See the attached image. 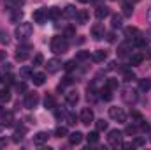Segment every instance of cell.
<instances>
[{"label": "cell", "mask_w": 151, "mask_h": 150, "mask_svg": "<svg viewBox=\"0 0 151 150\" xmlns=\"http://www.w3.org/2000/svg\"><path fill=\"white\" fill-rule=\"evenodd\" d=\"M69 50V41L65 36H56L51 39V51L55 55H63Z\"/></svg>", "instance_id": "obj_1"}, {"label": "cell", "mask_w": 151, "mask_h": 150, "mask_svg": "<svg viewBox=\"0 0 151 150\" xmlns=\"http://www.w3.org/2000/svg\"><path fill=\"white\" fill-rule=\"evenodd\" d=\"M32 32H34V27H32V23L21 21V23L16 27V30H14V36L18 37V41H27V39L32 36Z\"/></svg>", "instance_id": "obj_2"}, {"label": "cell", "mask_w": 151, "mask_h": 150, "mask_svg": "<svg viewBox=\"0 0 151 150\" xmlns=\"http://www.w3.org/2000/svg\"><path fill=\"white\" fill-rule=\"evenodd\" d=\"M121 140H123V133H121V131H118V129H113V131H109L107 141H109V145H111V147H114V149L121 147Z\"/></svg>", "instance_id": "obj_3"}, {"label": "cell", "mask_w": 151, "mask_h": 150, "mask_svg": "<svg viewBox=\"0 0 151 150\" xmlns=\"http://www.w3.org/2000/svg\"><path fill=\"white\" fill-rule=\"evenodd\" d=\"M109 117L116 120V122H125L127 120V113L123 108H118V106H113V108H109Z\"/></svg>", "instance_id": "obj_4"}, {"label": "cell", "mask_w": 151, "mask_h": 150, "mask_svg": "<svg viewBox=\"0 0 151 150\" xmlns=\"http://www.w3.org/2000/svg\"><path fill=\"white\" fill-rule=\"evenodd\" d=\"M30 51H32V46L30 44H19L18 46V51H16V60H19V62L27 60L28 55H30Z\"/></svg>", "instance_id": "obj_5"}, {"label": "cell", "mask_w": 151, "mask_h": 150, "mask_svg": "<svg viewBox=\"0 0 151 150\" xmlns=\"http://www.w3.org/2000/svg\"><path fill=\"white\" fill-rule=\"evenodd\" d=\"M39 94L37 92H32V94H27V97H25V108L27 110H34V108H37V104H39Z\"/></svg>", "instance_id": "obj_6"}, {"label": "cell", "mask_w": 151, "mask_h": 150, "mask_svg": "<svg viewBox=\"0 0 151 150\" xmlns=\"http://www.w3.org/2000/svg\"><path fill=\"white\" fill-rule=\"evenodd\" d=\"M79 120H81V124H84V125H90L93 120H95V115H93V110L91 108H84L81 115H79Z\"/></svg>", "instance_id": "obj_7"}, {"label": "cell", "mask_w": 151, "mask_h": 150, "mask_svg": "<svg viewBox=\"0 0 151 150\" xmlns=\"http://www.w3.org/2000/svg\"><path fill=\"white\" fill-rule=\"evenodd\" d=\"M104 36H106L104 25H102V23H95V25L91 27V37L95 39V41H100V39H104Z\"/></svg>", "instance_id": "obj_8"}, {"label": "cell", "mask_w": 151, "mask_h": 150, "mask_svg": "<svg viewBox=\"0 0 151 150\" xmlns=\"http://www.w3.org/2000/svg\"><path fill=\"white\" fill-rule=\"evenodd\" d=\"M121 97H123V101H125V103L134 104V103L137 101V92H135L134 88H125V90H123V94H121Z\"/></svg>", "instance_id": "obj_9"}, {"label": "cell", "mask_w": 151, "mask_h": 150, "mask_svg": "<svg viewBox=\"0 0 151 150\" xmlns=\"http://www.w3.org/2000/svg\"><path fill=\"white\" fill-rule=\"evenodd\" d=\"M34 21L39 23V25H44L47 21V11L46 9H37L34 11Z\"/></svg>", "instance_id": "obj_10"}, {"label": "cell", "mask_w": 151, "mask_h": 150, "mask_svg": "<svg viewBox=\"0 0 151 150\" xmlns=\"http://www.w3.org/2000/svg\"><path fill=\"white\" fill-rule=\"evenodd\" d=\"M65 103H67L69 106H76V104L79 103V92H77V90L67 92V94H65Z\"/></svg>", "instance_id": "obj_11"}, {"label": "cell", "mask_w": 151, "mask_h": 150, "mask_svg": "<svg viewBox=\"0 0 151 150\" xmlns=\"http://www.w3.org/2000/svg\"><path fill=\"white\" fill-rule=\"evenodd\" d=\"M46 69H47V73H56V71H60V69H62V60H58V58L47 60Z\"/></svg>", "instance_id": "obj_12"}, {"label": "cell", "mask_w": 151, "mask_h": 150, "mask_svg": "<svg viewBox=\"0 0 151 150\" xmlns=\"http://www.w3.org/2000/svg\"><path fill=\"white\" fill-rule=\"evenodd\" d=\"M125 37L128 39V41H134V39L141 37V30L137 27H127L125 28Z\"/></svg>", "instance_id": "obj_13"}, {"label": "cell", "mask_w": 151, "mask_h": 150, "mask_svg": "<svg viewBox=\"0 0 151 150\" xmlns=\"http://www.w3.org/2000/svg\"><path fill=\"white\" fill-rule=\"evenodd\" d=\"M25 0H5V9L7 11H19L23 7Z\"/></svg>", "instance_id": "obj_14"}, {"label": "cell", "mask_w": 151, "mask_h": 150, "mask_svg": "<svg viewBox=\"0 0 151 150\" xmlns=\"http://www.w3.org/2000/svg\"><path fill=\"white\" fill-rule=\"evenodd\" d=\"M88 20H90V14H88V11H77V14H76V23H79V25H86L88 23Z\"/></svg>", "instance_id": "obj_15"}, {"label": "cell", "mask_w": 151, "mask_h": 150, "mask_svg": "<svg viewBox=\"0 0 151 150\" xmlns=\"http://www.w3.org/2000/svg\"><path fill=\"white\" fill-rule=\"evenodd\" d=\"M47 138H49V134H47V133H44V131H40V133H37V134L34 136V143L40 147V145L47 143Z\"/></svg>", "instance_id": "obj_16"}, {"label": "cell", "mask_w": 151, "mask_h": 150, "mask_svg": "<svg viewBox=\"0 0 151 150\" xmlns=\"http://www.w3.org/2000/svg\"><path fill=\"white\" fill-rule=\"evenodd\" d=\"M83 138H84V134L79 133V131H76V133H72V134H69V143L76 147V145H79V143L83 141Z\"/></svg>", "instance_id": "obj_17"}, {"label": "cell", "mask_w": 151, "mask_h": 150, "mask_svg": "<svg viewBox=\"0 0 151 150\" xmlns=\"http://www.w3.org/2000/svg\"><path fill=\"white\" fill-rule=\"evenodd\" d=\"M0 117H2V125H12L14 124V115L11 111H2L0 113Z\"/></svg>", "instance_id": "obj_18"}, {"label": "cell", "mask_w": 151, "mask_h": 150, "mask_svg": "<svg viewBox=\"0 0 151 150\" xmlns=\"http://www.w3.org/2000/svg\"><path fill=\"white\" fill-rule=\"evenodd\" d=\"M95 16H97L99 20L107 18V16H109V7H106V5H99V7H97V11H95Z\"/></svg>", "instance_id": "obj_19"}, {"label": "cell", "mask_w": 151, "mask_h": 150, "mask_svg": "<svg viewBox=\"0 0 151 150\" xmlns=\"http://www.w3.org/2000/svg\"><path fill=\"white\" fill-rule=\"evenodd\" d=\"M106 58H107V53H106L104 50H97V51L91 55V60H93V62H97V64H99V62H104Z\"/></svg>", "instance_id": "obj_20"}, {"label": "cell", "mask_w": 151, "mask_h": 150, "mask_svg": "<svg viewBox=\"0 0 151 150\" xmlns=\"http://www.w3.org/2000/svg\"><path fill=\"white\" fill-rule=\"evenodd\" d=\"M99 94H100V99H104V101H111V99H113V90H111L107 85H106L104 88H100Z\"/></svg>", "instance_id": "obj_21"}, {"label": "cell", "mask_w": 151, "mask_h": 150, "mask_svg": "<svg viewBox=\"0 0 151 150\" xmlns=\"http://www.w3.org/2000/svg\"><path fill=\"white\" fill-rule=\"evenodd\" d=\"M47 11V20H58L60 16H62V11L58 9V7H49V9H46Z\"/></svg>", "instance_id": "obj_22"}, {"label": "cell", "mask_w": 151, "mask_h": 150, "mask_svg": "<svg viewBox=\"0 0 151 150\" xmlns=\"http://www.w3.org/2000/svg\"><path fill=\"white\" fill-rule=\"evenodd\" d=\"M32 79H34V85L40 87V85L46 83V74H44V73H34V74H32Z\"/></svg>", "instance_id": "obj_23"}, {"label": "cell", "mask_w": 151, "mask_h": 150, "mask_svg": "<svg viewBox=\"0 0 151 150\" xmlns=\"http://www.w3.org/2000/svg\"><path fill=\"white\" fill-rule=\"evenodd\" d=\"M44 106H46L47 110H55V106H56V99H55L51 94H47V95L44 97Z\"/></svg>", "instance_id": "obj_24"}, {"label": "cell", "mask_w": 151, "mask_h": 150, "mask_svg": "<svg viewBox=\"0 0 151 150\" xmlns=\"http://www.w3.org/2000/svg\"><path fill=\"white\" fill-rule=\"evenodd\" d=\"M130 50H132V46H130L128 42H123V44L118 46V55H119V57H127Z\"/></svg>", "instance_id": "obj_25"}, {"label": "cell", "mask_w": 151, "mask_h": 150, "mask_svg": "<svg viewBox=\"0 0 151 150\" xmlns=\"http://www.w3.org/2000/svg\"><path fill=\"white\" fill-rule=\"evenodd\" d=\"M142 60H144V55H141V53H134V55H130V66H141Z\"/></svg>", "instance_id": "obj_26"}, {"label": "cell", "mask_w": 151, "mask_h": 150, "mask_svg": "<svg viewBox=\"0 0 151 150\" xmlns=\"http://www.w3.org/2000/svg\"><path fill=\"white\" fill-rule=\"evenodd\" d=\"M65 136H69V131L65 125H60L55 129V138H65Z\"/></svg>", "instance_id": "obj_27"}, {"label": "cell", "mask_w": 151, "mask_h": 150, "mask_svg": "<svg viewBox=\"0 0 151 150\" xmlns=\"http://www.w3.org/2000/svg\"><path fill=\"white\" fill-rule=\"evenodd\" d=\"M25 133H27V129H25V127L16 129V133L12 134V141H14V143H19V141L23 140V134H25Z\"/></svg>", "instance_id": "obj_28"}, {"label": "cell", "mask_w": 151, "mask_h": 150, "mask_svg": "<svg viewBox=\"0 0 151 150\" xmlns=\"http://www.w3.org/2000/svg\"><path fill=\"white\" fill-rule=\"evenodd\" d=\"M76 14H77V11H76L74 5H67V7L63 9V16H65V18H76Z\"/></svg>", "instance_id": "obj_29"}, {"label": "cell", "mask_w": 151, "mask_h": 150, "mask_svg": "<svg viewBox=\"0 0 151 150\" xmlns=\"http://www.w3.org/2000/svg\"><path fill=\"white\" fill-rule=\"evenodd\" d=\"M11 101V92L9 88H2L0 90V103H9Z\"/></svg>", "instance_id": "obj_30"}, {"label": "cell", "mask_w": 151, "mask_h": 150, "mask_svg": "<svg viewBox=\"0 0 151 150\" xmlns=\"http://www.w3.org/2000/svg\"><path fill=\"white\" fill-rule=\"evenodd\" d=\"M86 140H88V143H90V145H95V143L99 141V131H93V133L86 134Z\"/></svg>", "instance_id": "obj_31"}, {"label": "cell", "mask_w": 151, "mask_h": 150, "mask_svg": "<svg viewBox=\"0 0 151 150\" xmlns=\"http://www.w3.org/2000/svg\"><path fill=\"white\" fill-rule=\"evenodd\" d=\"M139 88H141L142 92H148L151 88V79H148V78H146V79H141V81H139Z\"/></svg>", "instance_id": "obj_32"}, {"label": "cell", "mask_w": 151, "mask_h": 150, "mask_svg": "<svg viewBox=\"0 0 151 150\" xmlns=\"http://www.w3.org/2000/svg\"><path fill=\"white\" fill-rule=\"evenodd\" d=\"M111 25H113V28H119V27L123 25V20H121V16L114 14L113 18H111Z\"/></svg>", "instance_id": "obj_33"}, {"label": "cell", "mask_w": 151, "mask_h": 150, "mask_svg": "<svg viewBox=\"0 0 151 150\" xmlns=\"http://www.w3.org/2000/svg\"><path fill=\"white\" fill-rule=\"evenodd\" d=\"M90 58V51H79L77 55H76V62H84V60H88Z\"/></svg>", "instance_id": "obj_34"}, {"label": "cell", "mask_w": 151, "mask_h": 150, "mask_svg": "<svg viewBox=\"0 0 151 150\" xmlns=\"http://www.w3.org/2000/svg\"><path fill=\"white\" fill-rule=\"evenodd\" d=\"M123 79H125V81H128V83H130V81H134V79H135L134 71H130V69H125V71H123Z\"/></svg>", "instance_id": "obj_35"}, {"label": "cell", "mask_w": 151, "mask_h": 150, "mask_svg": "<svg viewBox=\"0 0 151 150\" xmlns=\"http://www.w3.org/2000/svg\"><path fill=\"white\" fill-rule=\"evenodd\" d=\"M21 20H23V12H21V11H12L11 21H12V23H18V21H21Z\"/></svg>", "instance_id": "obj_36"}, {"label": "cell", "mask_w": 151, "mask_h": 150, "mask_svg": "<svg viewBox=\"0 0 151 150\" xmlns=\"http://www.w3.org/2000/svg\"><path fill=\"white\" fill-rule=\"evenodd\" d=\"M137 131H139V125H137V124H130V125H127V129H125L127 134H137Z\"/></svg>", "instance_id": "obj_37"}, {"label": "cell", "mask_w": 151, "mask_h": 150, "mask_svg": "<svg viewBox=\"0 0 151 150\" xmlns=\"http://www.w3.org/2000/svg\"><path fill=\"white\" fill-rule=\"evenodd\" d=\"M132 12H134L132 4H123V16H132Z\"/></svg>", "instance_id": "obj_38"}, {"label": "cell", "mask_w": 151, "mask_h": 150, "mask_svg": "<svg viewBox=\"0 0 151 150\" xmlns=\"http://www.w3.org/2000/svg\"><path fill=\"white\" fill-rule=\"evenodd\" d=\"M32 74H34V73H32V69H30V67H23V69L19 71V76H21V78H25V79H27V78H32Z\"/></svg>", "instance_id": "obj_39"}, {"label": "cell", "mask_w": 151, "mask_h": 150, "mask_svg": "<svg viewBox=\"0 0 151 150\" xmlns=\"http://www.w3.org/2000/svg\"><path fill=\"white\" fill-rule=\"evenodd\" d=\"M107 129V122L102 118V120H97V131L100 133V131H106Z\"/></svg>", "instance_id": "obj_40"}, {"label": "cell", "mask_w": 151, "mask_h": 150, "mask_svg": "<svg viewBox=\"0 0 151 150\" xmlns=\"http://www.w3.org/2000/svg\"><path fill=\"white\" fill-rule=\"evenodd\" d=\"M65 118H67V124H69V125H74L76 120H77L76 113H67V115H65Z\"/></svg>", "instance_id": "obj_41"}, {"label": "cell", "mask_w": 151, "mask_h": 150, "mask_svg": "<svg viewBox=\"0 0 151 150\" xmlns=\"http://www.w3.org/2000/svg\"><path fill=\"white\" fill-rule=\"evenodd\" d=\"M42 62H44V57L40 55V53H37L35 57H34V60H32V64L37 67V66H42Z\"/></svg>", "instance_id": "obj_42"}, {"label": "cell", "mask_w": 151, "mask_h": 150, "mask_svg": "<svg viewBox=\"0 0 151 150\" xmlns=\"http://www.w3.org/2000/svg\"><path fill=\"white\" fill-rule=\"evenodd\" d=\"M111 90H116L118 87H119V83H118V79H107V83H106Z\"/></svg>", "instance_id": "obj_43"}, {"label": "cell", "mask_w": 151, "mask_h": 150, "mask_svg": "<svg viewBox=\"0 0 151 150\" xmlns=\"http://www.w3.org/2000/svg\"><path fill=\"white\" fill-rule=\"evenodd\" d=\"M63 67H65V71H69V73H70V71H74V69H76V60H69Z\"/></svg>", "instance_id": "obj_44"}, {"label": "cell", "mask_w": 151, "mask_h": 150, "mask_svg": "<svg viewBox=\"0 0 151 150\" xmlns=\"http://www.w3.org/2000/svg\"><path fill=\"white\" fill-rule=\"evenodd\" d=\"M65 37H76V30L72 28V27L65 28Z\"/></svg>", "instance_id": "obj_45"}, {"label": "cell", "mask_w": 151, "mask_h": 150, "mask_svg": "<svg viewBox=\"0 0 151 150\" xmlns=\"http://www.w3.org/2000/svg\"><path fill=\"white\" fill-rule=\"evenodd\" d=\"M4 83L12 85V83H14V76H12V74H5V76H4Z\"/></svg>", "instance_id": "obj_46"}, {"label": "cell", "mask_w": 151, "mask_h": 150, "mask_svg": "<svg viewBox=\"0 0 151 150\" xmlns=\"http://www.w3.org/2000/svg\"><path fill=\"white\" fill-rule=\"evenodd\" d=\"M16 90L18 92H27V85L25 83H16Z\"/></svg>", "instance_id": "obj_47"}, {"label": "cell", "mask_w": 151, "mask_h": 150, "mask_svg": "<svg viewBox=\"0 0 151 150\" xmlns=\"http://www.w3.org/2000/svg\"><path fill=\"white\" fill-rule=\"evenodd\" d=\"M144 143H146V140H144V138H135V141H134V145H135V147H142Z\"/></svg>", "instance_id": "obj_48"}, {"label": "cell", "mask_w": 151, "mask_h": 150, "mask_svg": "<svg viewBox=\"0 0 151 150\" xmlns=\"http://www.w3.org/2000/svg\"><path fill=\"white\" fill-rule=\"evenodd\" d=\"M0 42L7 44V42H9V36H7V34H4V32H0Z\"/></svg>", "instance_id": "obj_49"}, {"label": "cell", "mask_w": 151, "mask_h": 150, "mask_svg": "<svg viewBox=\"0 0 151 150\" xmlns=\"http://www.w3.org/2000/svg\"><path fill=\"white\" fill-rule=\"evenodd\" d=\"M106 36H107V37H106V39H107L109 42H114V41H116V36H114L113 32H109V34H106Z\"/></svg>", "instance_id": "obj_50"}, {"label": "cell", "mask_w": 151, "mask_h": 150, "mask_svg": "<svg viewBox=\"0 0 151 150\" xmlns=\"http://www.w3.org/2000/svg\"><path fill=\"white\" fill-rule=\"evenodd\" d=\"M7 143H9V141H7V138H0V149H5V147H7Z\"/></svg>", "instance_id": "obj_51"}, {"label": "cell", "mask_w": 151, "mask_h": 150, "mask_svg": "<svg viewBox=\"0 0 151 150\" xmlns=\"http://www.w3.org/2000/svg\"><path fill=\"white\" fill-rule=\"evenodd\" d=\"M121 147H123L125 150H130V149H134L135 145H134V143H121Z\"/></svg>", "instance_id": "obj_52"}, {"label": "cell", "mask_w": 151, "mask_h": 150, "mask_svg": "<svg viewBox=\"0 0 151 150\" xmlns=\"http://www.w3.org/2000/svg\"><path fill=\"white\" fill-rule=\"evenodd\" d=\"M5 55H7L5 51H0V60H4V58H5Z\"/></svg>", "instance_id": "obj_53"}, {"label": "cell", "mask_w": 151, "mask_h": 150, "mask_svg": "<svg viewBox=\"0 0 151 150\" xmlns=\"http://www.w3.org/2000/svg\"><path fill=\"white\" fill-rule=\"evenodd\" d=\"M148 20L151 21V7H150V11H148Z\"/></svg>", "instance_id": "obj_54"}, {"label": "cell", "mask_w": 151, "mask_h": 150, "mask_svg": "<svg viewBox=\"0 0 151 150\" xmlns=\"http://www.w3.org/2000/svg\"><path fill=\"white\" fill-rule=\"evenodd\" d=\"M77 2H81V4H88L90 0H77Z\"/></svg>", "instance_id": "obj_55"}, {"label": "cell", "mask_w": 151, "mask_h": 150, "mask_svg": "<svg viewBox=\"0 0 151 150\" xmlns=\"http://www.w3.org/2000/svg\"><path fill=\"white\" fill-rule=\"evenodd\" d=\"M2 81H4V76L0 74V83H2Z\"/></svg>", "instance_id": "obj_56"}, {"label": "cell", "mask_w": 151, "mask_h": 150, "mask_svg": "<svg viewBox=\"0 0 151 150\" xmlns=\"http://www.w3.org/2000/svg\"><path fill=\"white\" fill-rule=\"evenodd\" d=\"M0 113H2V110H0Z\"/></svg>", "instance_id": "obj_57"}]
</instances>
